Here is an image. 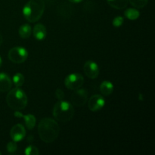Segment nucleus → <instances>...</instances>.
Segmentation results:
<instances>
[{
	"instance_id": "f257e3e1",
	"label": "nucleus",
	"mask_w": 155,
	"mask_h": 155,
	"mask_svg": "<svg viewBox=\"0 0 155 155\" xmlns=\"http://www.w3.org/2000/svg\"><path fill=\"white\" fill-rule=\"evenodd\" d=\"M60 127L54 120L51 118H43L38 126L39 138L45 143H51L58 137Z\"/></svg>"
},
{
	"instance_id": "f03ea898",
	"label": "nucleus",
	"mask_w": 155,
	"mask_h": 155,
	"mask_svg": "<svg viewBox=\"0 0 155 155\" xmlns=\"http://www.w3.org/2000/svg\"><path fill=\"white\" fill-rule=\"evenodd\" d=\"M45 7L43 0H30L23 8V15L29 22H36L43 15Z\"/></svg>"
},
{
	"instance_id": "7ed1b4c3",
	"label": "nucleus",
	"mask_w": 155,
	"mask_h": 155,
	"mask_svg": "<svg viewBox=\"0 0 155 155\" xmlns=\"http://www.w3.org/2000/svg\"><path fill=\"white\" fill-rule=\"evenodd\" d=\"M6 101L10 108L15 110H21L27 107L28 98L22 89L20 87H16L9 90L6 97Z\"/></svg>"
},
{
	"instance_id": "20e7f679",
	"label": "nucleus",
	"mask_w": 155,
	"mask_h": 155,
	"mask_svg": "<svg viewBox=\"0 0 155 155\" xmlns=\"http://www.w3.org/2000/svg\"><path fill=\"white\" fill-rule=\"evenodd\" d=\"M53 116L61 122H68L74 115V108L70 102L59 100L53 107Z\"/></svg>"
},
{
	"instance_id": "39448f33",
	"label": "nucleus",
	"mask_w": 155,
	"mask_h": 155,
	"mask_svg": "<svg viewBox=\"0 0 155 155\" xmlns=\"http://www.w3.org/2000/svg\"><path fill=\"white\" fill-rule=\"evenodd\" d=\"M8 59L15 64H21L26 61L28 58V52L27 49L23 47H14L11 48L8 54Z\"/></svg>"
},
{
	"instance_id": "423d86ee",
	"label": "nucleus",
	"mask_w": 155,
	"mask_h": 155,
	"mask_svg": "<svg viewBox=\"0 0 155 155\" xmlns=\"http://www.w3.org/2000/svg\"><path fill=\"white\" fill-rule=\"evenodd\" d=\"M84 83V78L78 73H73L69 74L64 79V85L68 89L76 90L80 89Z\"/></svg>"
},
{
	"instance_id": "0eeeda50",
	"label": "nucleus",
	"mask_w": 155,
	"mask_h": 155,
	"mask_svg": "<svg viewBox=\"0 0 155 155\" xmlns=\"http://www.w3.org/2000/svg\"><path fill=\"white\" fill-rule=\"evenodd\" d=\"M71 103L76 107L84 105L88 100V92L84 89H77L71 95Z\"/></svg>"
},
{
	"instance_id": "6e6552de",
	"label": "nucleus",
	"mask_w": 155,
	"mask_h": 155,
	"mask_svg": "<svg viewBox=\"0 0 155 155\" xmlns=\"http://www.w3.org/2000/svg\"><path fill=\"white\" fill-rule=\"evenodd\" d=\"M105 104L104 98L100 95H94L88 101V107L91 111H97L102 108Z\"/></svg>"
},
{
	"instance_id": "1a4fd4ad",
	"label": "nucleus",
	"mask_w": 155,
	"mask_h": 155,
	"mask_svg": "<svg viewBox=\"0 0 155 155\" xmlns=\"http://www.w3.org/2000/svg\"><path fill=\"white\" fill-rule=\"evenodd\" d=\"M83 71L85 74L90 79H95L99 74V68L95 62L92 61H88L83 66Z\"/></svg>"
},
{
	"instance_id": "9d476101",
	"label": "nucleus",
	"mask_w": 155,
	"mask_h": 155,
	"mask_svg": "<svg viewBox=\"0 0 155 155\" xmlns=\"http://www.w3.org/2000/svg\"><path fill=\"white\" fill-rule=\"evenodd\" d=\"M10 136L15 142H21L26 136V130L21 124H16L12 128L10 131Z\"/></svg>"
},
{
	"instance_id": "9b49d317",
	"label": "nucleus",
	"mask_w": 155,
	"mask_h": 155,
	"mask_svg": "<svg viewBox=\"0 0 155 155\" xmlns=\"http://www.w3.org/2000/svg\"><path fill=\"white\" fill-rule=\"evenodd\" d=\"M15 117H23L24 119V122H25V125L28 130H32L35 127L36 125V117L33 114H27L24 115L19 112V110H16L14 114Z\"/></svg>"
},
{
	"instance_id": "f8f14e48",
	"label": "nucleus",
	"mask_w": 155,
	"mask_h": 155,
	"mask_svg": "<svg viewBox=\"0 0 155 155\" xmlns=\"http://www.w3.org/2000/svg\"><path fill=\"white\" fill-rule=\"evenodd\" d=\"M12 87V81L10 77L4 73H0V92H5Z\"/></svg>"
},
{
	"instance_id": "ddd939ff",
	"label": "nucleus",
	"mask_w": 155,
	"mask_h": 155,
	"mask_svg": "<svg viewBox=\"0 0 155 155\" xmlns=\"http://www.w3.org/2000/svg\"><path fill=\"white\" fill-rule=\"evenodd\" d=\"M33 33L34 37L37 40L42 41L46 37L47 30L43 24H37L34 26L33 30Z\"/></svg>"
},
{
	"instance_id": "4468645a",
	"label": "nucleus",
	"mask_w": 155,
	"mask_h": 155,
	"mask_svg": "<svg viewBox=\"0 0 155 155\" xmlns=\"http://www.w3.org/2000/svg\"><path fill=\"white\" fill-rule=\"evenodd\" d=\"M73 7L68 3H62L58 7V12L61 16L64 18H70L73 14Z\"/></svg>"
},
{
	"instance_id": "2eb2a0df",
	"label": "nucleus",
	"mask_w": 155,
	"mask_h": 155,
	"mask_svg": "<svg viewBox=\"0 0 155 155\" xmlns=\"http://www.w3.org/2000/svg\"><path fill=\"white\" fill-rule=\"evenodd\" d=\"M100 91H101L102 95L108 96L114 91L113 83L111 82L108 81V80H104L100 85Z\"/></svg>"
},
{
	"instance_id": "dca6fc26",
	"label": "nucleus",
	"mask_w": 155,
	"mask_h": 155,
	"mask_svg": "<svg viewBox=\"0 0 155 155\" xmlns=\"http://www.w3.org/2000/svg\"><path fill=\"white\" fill-rule=\"evenodd\" d=\"M18 33H19V36L21 38H22V39H28L32 33L31 27L27 24H23L20 27Z\"/></svg>"
},
{
	"instance_id": "f3484780",
	"label": "nucleus",
	"mask_w": 155,
	"mask_h": 155,
	"mask_svg": "<svg viewBox=\"0 0 155 155\" xmlns=\"http://www.w3.org/2000/svg\"><path fill=\"white\" fill-rule=\"evenodd\" d=\"M109 5L115 9H124L128 5V0H107Z\"/></svg>"
},
{
	"instance_id": "a211bd4d",
	"label": "nucleus",
	"mask_w": 155,
	"mask_h": 155,
	"mask_svg": "<svg viewBox=\"0 0 155 155\" xmlns=\"http://www.w3.org/2000/svg\"><path fill=\"white\" fill-rule=\"evenodd\" d=\"M124 15L126 18L131 21H134V20L138 19L140 16V13L139 11L136 8H128L124 12Z\"/></svg>"
},
{
	"instance_id": "6ab92c4d",
	"label": "nucleus",
	"mask_w": 155,
	"mask_h": 155,
	"mask_svg": "<svg viewBox=\"0 0 155 155\" xmlns=\"http://www.w3.org/2000/svg\"><path fill=\"white\" fill-rule=\"evenodd\" d=\"M13 83L16 87H21L24 83V77L21 73L15 74L13 77Z\"/></svg>"
},
{
	"instance_id": "aec40b11",
	"label": "nucleus",
	"mask_w": 155,
	"mask_h": 155,
	"mask_svg": "<svg viewBox=\"0 0 155 155\" xmlns=\"http://www.w3.org/2000/svg\"><path fill=\"white\" fill-rule=\"evenodd\" d=\"M128 1L133 7L136 8H142L146 5L148 0H128Z\"/></svg>"
},
{
	"instance_id": "412c9836",
	"label": "nucleus",
	"mask_w": 155,
	"mask_h": 155,
	"mask_svg": "<svg viewBox=\"0 0 155 155\" xmlns=\"http://www.w3.org/2000/svg\"><path fill=\"white\" fill-rule=\"evenodd\" d=\"M26 155H38L39 154V151L38 148L36 146L33 145H30V146L27 147L24 151Z\"/></svg>"
},
{
	"instance_id": "4be33fe9",
	"label": "nucleus",
	"mask_w": 155,
	"mask_h": 155,
	"mask_svg": "<svg viewBox=\"0 0 155 155\" xmlns=\"http://www.w3.org/2000/svg\"><path fill=\"white\" fill-rule=\"evenodd\" d=\"M17 148H18V146H17V144L15 142H10L8 143L7 145V151L8 152L10 153V154H13L15 151H17Z\"/></svg>"
},
{
	"instance_id": "5701e85b",
	"label": "nucleus",
	"mask_w": 155,
	"mask_h": 155,
	"mask_svg": "<svg viewBox=\"0 0 155 155\" xmlns=\"http://www.w3.org/2000/svg\"><path fill=\"white\" fill-rule=\"evenodd\" d=\"M124 18L121 16H117L113 20V25L115 27H119L124 24Z\"/></svg>"
},
{
	"instance_id": "b1692460",
	"label": "nucleus",
	"mask_w": 155,
	"mask_h": 155,
	"mask_svg": "<svg viewBox=\"0 0 155 155\" xmlns=\"http://www.w3.org/2000/svg\"><path fill=\"white\" fill-rule=\"evenodd\" d=\"M55 96L58 100H63L64 98V93L60 89H57L55 91Z\"/></svg>"
},
{
	"instance_id": "393cba45",
	"label": "nucleus",
	"mask_w": 155,
	"mask_h": 155,
	"mask_svg": "<svg viewBox=\"0 0 155 155\" xmlns=\"http://www.w3.org/2000/svg\"><path fill=\"white\" fill-rule=\"evenodd\" d=\"M70 2H72V3H80L83 0H68Z\"/></svg>"
},
{
	"instance_id": "a878e982",
	"label": "nucleus",
	"mask_w": 155,
	"mask_h": 155,
	"mask_svg": "<svg viewBox=\"0 0 155 155\" xmlns=\"http://www.w3.org/2000/svg\"><path fill=\"white\" fill-rule=\"evenodd\" d=\"M2 42H3V38H2V34L0 33V45H2Z\"/></svg>"
},
{
	"instance_id": "bb28decb",
	"label": "nucleus",
	"mask_w": 155,
	"mask_h": 155,
	"mask_svg": "<svg viewBox=\"0 0 155 155\" xmlns=\"http://www.w3.org/2000/svg\"><path fill=\"white\" fill-rule=\"evenodd\" d=\"M2 58H1V57H0V67L2 66Z\"/></svg>"
},
{
	"instance_id": "cd10ccee",
	"label": "nucleus",
	"mask_w": 155,
	"mask_h": 155,
	"mask_svg": "<svg viewBox=\"0 0 155 155\" xmlns=\"http://www.w3.org/2000/svg\"><path fill=\"white\" fill-rule=\"evenodd\" d=\"M2 154V153H1V151H0V155H1Z\"/></svg>"
}]
</instances>
